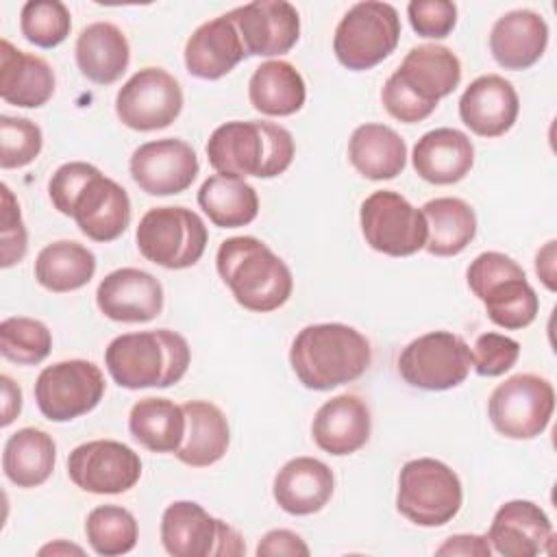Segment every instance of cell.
<instances>
[{"instance_id": "cell-47", "label": "cell", "mask_w": 557, "mask_h": 557, "mask_svg": "<svg viewBox=\"0 0 557 557\" xmlns=\"http://www.w3.org/2000/svg\"><path fill=\"white\" fill-rule=\"evenodd\" d=\"M0 383H2V426H9L22 411V389L7 374L0 376Z\"/></svg>"}, {"instance_id": "cell-23", "label": "cell", "mask_w": 557, "mask_h": 557, "mask_svg": "<svg viewBox=\"0 0 557 557\" xmlns=\"http://www.w3.org/2000/svg\"><path fill=\"white\" fill-rule=\"evenodd\" d=\"M370 409L355 394L333 396L315 411L311 422V435L318 448L335 457L357 453L370 440Z\"/></svg>"}, {"instance_id": "cell-2", "label": "cell", "mask_w": 557, "mask_h": 557, "mask_svg": "<svg viewBox=\"0 0 557 557\" xmlns=\"http://www.w3.org/2000/svg\"><path fill=\"white\" fill-rule=\"evenodd\" d=\"M372 361L366 335L342 322L309 324L292 342L289 363L307 389L326 392L359 379Z\"/></svg>"}, {"instance_id": "cell-13", "label": "cell", "mask_w": 557, "mask_h": 557, "mask_svg": "<svg viewBox=\"0 0 557 557\" xmlns=\"http://www.w3.org/2000/svg\"><path fill=\"white\" fill-rule=\"evenodd\" d=\"M366 244L389 257H409L426 244V220L405 196L392 189L372 191L359 211Z\"/></svg>"}, {"instance_id": "cell-18", "label": "cell", "mask_w": 557, "mask_h": 557, "mask_svg": "<svg viewBox=\"0 0 557 557\" xmlns=\"http://www.w3.org/2000/svg\"><path fill=\"white\" fill-rule=\"evenodd\" d=\"M231 20L246 54L276 57L289 52L300 37V15L285 0H255L233 9Z\"/></svg>"}, {"instance_id": "cell-1", "label": "cell", "mask_w": 557, "mask_h": 557, "mask_svg": "<svg viewBox=\"0 0 557 557\" xmlns=\"http://www.w3.org/2000/svg\"><path fill=\"white\" fill-rule=\"evenodd\" d=\"M48 194L54 209L74 218L81 233L94 242H113L128 228L131 198L126 189L91 163L70 161L57 168Z\"/></svg>"}, {"instance_id": "cell-48", "label": "cell", "mask_w": 557, "mask_h": 557, "mask_svg": "<svg viewBox=\"0 0 557 557\" xmlns=\"http://www.w3.org/2000/svg\"><path fill=\"white\" fill-rule=\"evenodd\" d=\"M535 272L542 278V283L555 292V242H548L535 257Z\"/></svg>"}, {"instance_id": "cell-34", "label": "cell", "mask_w": 557, "mask_h": 557, "mask_svg": "<svg viewBox=\"0 0 557 557\" xmlns=\"http://www.w3.org/2000/svg\"><path fill=\"white\" fill-rule=\"evenodd\" d=\"M54 461L57 444L41 429H20L4 444L2 470L17 487H37L46 483L54 470Z\"/></svg>"}, {"instance_id": "cell-38", "label": "cell", "mask_w": 557, "mask_h": 557, "mask_svg": "<svg viewBox=\"0 0 557 557\" xmlns=\"http://www.w3.org/2000/svg\"><path fill=\"white\" fill-rule=\"evenodd\" d=\"M85 535L89 546L104 557L126 555L137 544V520L120 505H100L87 513Z\"/></svg>"}, {"instance_id": "cell-21", "label": "cell", "mask_w": 557, "mask_h": 557, "mask_svg": "<svg viewBox=\"0 0 557 557\" xmlns=\"http://www.w3.org/2000/svg\"><path fill=\"white\" fill-rule=\"evenodd\" d=\"M553 537V522L544 509L522 498L500 505L487 531L490 544L505 557H535L548 550Z\"/></svg>"}, {"instance_id": "cell-36", "label": "cell", "mask_w": 557, "mask_h": 557, "mask_svg": "<svg viewBox=\"0 0 557 557\" xmlns=\"http://www.w3.org/2000/svg\"><path fill=\"white\" fill-rule=\"evenodd\" d=\"M96 272L94 252L72 239H59L44 246L35 259V278L41 287L65 294L85 287Z\"/></svg>"}, {"instance_id": "cell-37", "label": "cell", "mask_w": 557, "mask_h": 557, "mask_svg": "<svg viewBox=\"0 0 557 557\" xmlns=\"http://www.w3.org/2000/svg\"><path fill=\"white\" fill-rule=\"evenodd\" d=\"M185 411L170 398H141L131 407L128 431L152 453H176L185 437Z\"/></svg>"}, {"instance_id": "cell-22", "label": "cell", "mask_w": 557, "mask_h": 557, "mask_svg": "<svg viewBox=\"0 0 557 557\" xmlns=\"http://www.w3.org/2000/svg\"><path fill=\"white\" fill-rule=\"evenodd\" d=\"M520 111V100L516 87L498 76L483 74L474 78L459 98L461 122L481 137L505 135Z\"/></svg>"}, {"instance_id": "cell-26", "label": "cell", "mask_w": 557, "mask_h": 557, "mask_svg": "<svg viewBox=\"0 0 557 557\" xmlns=\"http://www.w3.org/2000/svg\"><path fill=\"white\" fill-rule=\"evenodd\" d=\"M335 479L331 468L315 457H294L274 476L272 494L276 505L292 516H311L333 496Z\"/></svg>"}, {"instance_id": "cell-35", "label": "cell", "mask_w": 557, "mask_h": 557, "mask_svg": "<svg viewBox=\"0 0 557 557\" xmlns=\"http://www.w3.org/2000/svg\"><path fill=\"white\" fill-rule=\"evenodd\" d=\"M198 205L220 228L246 226L259 213L257 189L233 174L209 176L198 189Z\"/></svg>"}, {"instance_id": "cell-17", "label": "cell", "mask_w": 557, "mask_h": 557, "mask_svg": "<svg viewBox=\"0 0 557 557\" xmlns=\"http://www.w3.org/2000/svg\"><path fill=\"white\" fill-rule=\"evenodd\" d=\"M128 170L141 191L150 196H172L185 191L194 183L200 165L187 141L165 137L135 148Z\"/></svg>"}, {"instance_id": "cell-31", "label": "cell", "mask_w": 557, "mask_h": 557, "mask_svg": "<svg viewBox=\"0 0 557 557\" xmlns=\"http://www.w3.org/2000/svg\"><path fill=\"white\" fill-rule=\"evenodd\" d=\"M352 168L370 181H389L405 170L407 144L385 124H361L348 141Z\"/></svg>"}, {"instance_id": "cell-9", "label": "cell", "mask_w": 557, "mask_h": 557, "mask_svg": "<svg viewBox=\"0 0 557 557\" xmlns=\"http://www.w3.org/2000/svg\"><path fill=\"white\" fill-rule=\"evenodd\" d=\"M139 252L168 270H185L200 261L207 248V226L185 207L148 209L135 231Z\"/></svg>"}, {"instance_id": "cell-24", "label": "cell", "mask_w": 557, "mask_h": 557, "mask_svg": "<svg viewBox=\"0 0 557 557\" xmlns=\"http://www.w3.org/2000/svg\"><path fill=\"white\" fill-rule=\"evenodd\" d=\"M183 57L191 76L218 81L246 57V48L231 15L226 13L200 24L189 35Z\"/></svg>"}, {"instance_id": "cell-39", "label": "cell", "mask_w": 557, "mask_h": 557, "mask_svg": "<svg viewBox=\"0 0 557 557\" xmlns=\"http://www.w3.org/2000/svg\"><path fill=\"white\" fill-rule=\"evenodd\" d=\"M52 350L48 326L35 318L13 315L0 322V352L17 366L41 363Z\"/></svg>"}, {"instance_id": "cell-7", "label": "cell", "mask_w": 557, "mask_h": 557, "mask_svg": "<svg viewBox=\"0 0 557 557\" xmlns=\"http://www.w3.org/2000/svg\"><path fill=\"white\" fill-rule=\"evenodd\" d=\"M463 500L457 472L440 459L420 457L403 466L398 474L396 509L418 527L450 522Z\"/></svg>"}, {"instance_id": "cell-8", "label": "cell", "mask_w": 557, "mask_h": 557, "mask_svg": "<svg viewBox=\"0 0 557 557\" xmlns=\"http://www.w3.org/2000/svg\"><path fill=\"white\" fill-rule=\"evenodd\" d=\"M400 39L398 11L387 2L352 4L339 20L333 37L337 61L355 72L370 70L387 59Z\"/></svg>"}, {"instance_id": "cell-29", "label": "cell", "mask_w": 557, "mask_h": 557, "mask_svg": "<svg viewBox=\"0 0 557 557\" xmlns=\"http://www.w3.org/2000/svg\"><path fill=\"white\" fill-rule=\"evenodd\" d=\"M185 411V437L176 448V459L191 468H207L220 461L231 442L228 420L224 411L209 400H187Z\"/></svg>"}, {"instance_id": "cell-19", "label": "cell", "mask_w": 557, "mask_h": 557, "mask_svg": "<svg viewBox=\"0 0 557 557\" xmlns=\"http://www.w3.org/2000/svg\"><path fill=\"white\" fill-rule=\"evenodd\" d=\"M96 305L115 322H150L163 309V287L146 270L120 268L100 281Z\"/></svg>"}, {"instance_id": "cell-6", "label": "cell", "mask_w": 557, "mask_h": 557, "mask_svg": "<svg viewBox=\"0 0 557 557\" xmlns=\"http://www.w3.org/2000/svg\"><path fill=\"white\" fill-rule=\"evenodd\" d=\"M466 281L470 292L485 305L487 318L503 329H524L540 311V298L522 265L505 252L487 250L474 257L466 270Z\"/></svg>"}, {"instance_id": "cell-14", "label": "cell", "mask_w": 557, "mask_h": 557, "mask_svg": "<svg viewBox=\"0 0 557 557\" xmlns=\"http://www.w3.org/2000/svg\"><path fill=\"white\" fill-rule=\"evenodd\" d=\"M104 385V376L96 363L87 359L57 361L39 372L35 400L48 420L70 422L98 407Z\"/></svg>"}, {"instance_id": "cell-25", "label": "cell", "mask_w": 557, "mask_h": 557, "mask_svg": "<svg viewBox=\"0 0 557 557\" xmlns=\"http://www.w3.org/2000/svg\"><path fill=\"white\" fill-rule=\"evenodd\" d=\"M548 44V24L531 9H513L500 15L490 33L494 61L505 70H527L540 61Z\"/></svg>"}, {"instance_id": "cell-5", "label": "cell", "mask_w": 557, "mask_h": 557, "mask_svg": "<svg viewBox=\"0 0 557 557\" xmlns=\"http://www.w3.org/2000/svg\"><path fill=\"white\" fill-rule=\"evenodd\" d=\"M189 359L187 339L170 329L124 333L104 350L111 379L126 389L170 387L185 376Z\"/></svg>"}, {"instance_id": "cell-12", "label": "cell", "mask_w": 557, "mask_h": 557, "mask_svg": "<svg viewBox=\"0 0 557 557\" xmlns=\"http://www.w3.org/2000/svg\"><path fill=\"white\" fill-rule=\"evenodd\" d=\"M161 542L174 557H235L246 553L242 535L194 500H176L165 507Z\"/></svg>"}, {"instance_id": "cell-45", "label": "cell", "mask_w": 557, "mask_h": 557, "mask_svg": "<svg viewBox=\"0 0 557 557\" xmlns=\"http://www.w3.org/2000/svg\"><path fill=\"white\" fill-rule=\"evenodd\" d=\"M309 553L311 550L305 544V540L289 529H272L257 544L259 557H268V555H289V557L302 555V557H307Z\"/></svg>"}, {"instance_id": "cell-20", "label": "cell", "mask_w": 557, "mask_h": 557, "mask_svg": "<svg viewBox=\"0 0 557 557\" xmlns=\"http://www.w3.org/2000/svg\"><path fill=\"white\" fill-rule=\"evenodd\" d=\"M418 102L435 111L437 102L453 94L461 81L457 54L437 44H422L407 52L400 67L392 74Z\"/></svg>"}, {"instance_id": "cell-28", "label": "cell", "mask_w": 557, "mask_h": 557, "mask_svg": "<svg viewBox=\"0 0 557 557\" xmlns=\"http://www.w3.org/2000/svg\"><path fill=\"white\" fill-rule=\"evenodd\" d=\"M54 94V72L46 59L17 50L9 39L0 44V96L24 109L46 104Z\"/></svg>"}, {"instance_id": "cell-44", "label": "cell", "mask_w": 557, "mask_h": 557, "mask_svg": "<svg viewBox=\"0 0 557 557\" xmlns=\"http://www.w3.org/2000/svg\"><path fill=\"white\" fill-rule=\"evenodd\" d=\"M411 28L426 39L448 37L457 24V7L448 0H413L407 4Z\"/></svg>"}, {"instance_id": "cell-46", "label": "cell", "mask_w": 557, "mask_h": 557, "mask_svg": "<svg viewBox=\"0 0 557 557\" xmlns=\"http://www.w3.org/2000/svg\"><path fill=\"white\" fill-rule=\"evenodd\" d=\"M435 553H437V555H476V557H490L492 544H490L487 535L459 533V535H450Z\"/></svg>"}, {"instance_id": "cell-49", "label": "cell", "mask_w": 557, "mask_h": 557, "mask_svg": "<svg viewBox=\"0 0 557 557\" xmlns=\"http://www.w3.org/2000/svg\"><path fill=\"white\" fill-rule=\"evenodd\" d=\"M46 553H52V555H57V553H76V555H81L83 553V548H78V546H67V544H63V542H57V544H50V546H44L41 550H39V555H46Z\"/></svg>"}, {"instance_id": "cell-4", "label": "cell", "mask_w": 557, "mask_h": 557, "mask_svg": "<svg viewBox=\"0 0 557 557\" xmlns=\"http://www.w3.org/2000/svg\"><path fill=\"white\" fill-rule=\"evenodd\" d=\"M292 133L265 120H233L220 124L207 141L209 165L218 174L272 178L283 174L294 159Z\"/></svg>"}, {"instance_id": "cell-43", "label": "cell", "mask_w": 557, "mask_h": 557, "mask_svg": "<svg viewBox=\"0 0 557 557\" xmlns=\"http://www.w3.org/2000/svg\"><path fill=\"white\" fill-rule=\"evenodd\" d=\"M0 265L11 268L26 257L28 235L22 222L20 202L7 183H2V220H0Z\"/></svg>"}, {"instance_id": "cell-42", "label": "cell", "mask_w": 557, "mask_h": 557, "mask_svg": "<svg viewBox=\"0 0 557 557\" xmlns=\"http://www.w3.org/2000/svg\"><path fill=\"white\" fill-rule=\"evenodd\" d=\"M472 368L481 376H500L511 370L520 357V344L503 333H483L472 346Z\"/></svg>"}, {"instance_id": "cell-30", "label": "cell", "mask_w": 557, "mask_h": 557, "mask_svg": "<svg viewBox=\"0 0 557 557\" xmlns=\"http://www.w3.org/2000/svg\"><path fill=\"white\" fill-rule=\"evenodd\" d=\"M74 57L85 78L96 85H111L126 72L131 48L126 35L115 24L94 22L76 37Z\"/></svg>"}, {"instance_id": "cell-11", "label": "cell", "mask_w": 557, "mask_h": 557, "mask_svg": "<svg viewBox=\"0 0 557 557\" xmlns=\"http://www.w3.org/2000/svg\"><path fill=\"white\" fill-rule=\"evenodd\" d=\"M472 368V352L463 337L431 331L409 342L398 357V374L418 389L444 392L461 385Z\"/></svg>"}, {"instance_id": "cell-10", "label": "cell", "mask_w": 557, "mask_h": 557, "mask_svg": "<svg viewBox=\"0 0 557 557\" xmlns=\"http://www.w3.org/2000/svg\"><path fill=\"white\" fill-rule=\"evenodd\" d=\"M555 389L540 374H513L496 385L487 400L492 426L509 440H533L550 422Z\"/></svg>"}, {"instance_id": "cell-3", "label": "cell", "mask_w": 557, "mask_h": 557, "mask_svg": "<svg viewBox=\"0 0 557 557\" xmlns=\"http://www.w3.org/2000/svg\"><path fill=\"white\" fill-rule=\"evenodd\" d=\"M215 268L233 298L248 311H274L289 300L294 289L287 263L252 235L224 239L215 255Z\"/></svg>"}, {"instance_id": "cell-41", "label": "cell", "mask_w": 557, "mask_h": 557, "mask_svg": "<svg viewBox=\"0 0 557 557\" xmlns=\"http://www.w3.org/2000/svg\"><path fill=\"white\" fill-rule=\"evenodd\" d=\"M41 128L28 117L0 115V168H24L41 152Z\"/></svg>"}, {"instance_id": "cell-32", "label": "cell", "mask_w": 557, "mask_h": 557, "mask_svg": "<svg viewBox=\"0 0 557 557\" xmlns=\"http://www.w3.org/2000/svg\"><path fill=\"white\" fill-rule=\"evenodd\" d=\"M248 98L250 104L263 115H294L302 109L307 98L305 78L289 61H265L248 81Z\"/></svg>"}, {"instance_id": "cell-27", "label": "cell", "mask_w": 557, "mask_h": 557, "mask_svg": "<svg viewBox=\"0 0 557 557\" xmlns=\"http://www.w3.org/2000/svg\"><path fill=\"white\" fill-rule=\"evenodd\" d=\"M411 163L426 183L453 185L472 170L474 146L466 133L442 126L424 133L416 141Z\"/></svg>"}, {"instance_id": "cell-33", "label": "cell", "mask_w": 557, "mask_h": 557, "mask_svg": "<svg viewBox=\"0 0 557 557\" xmlns=\"http://www.w3.org/2000/svg\"><path fill=\"white\" fill-rule=\"evenodd\" d=\"M420 211L426 220L424 248L435 257L459 255L476 235L474 209L461 198H433Z\"/></svg>"}, {"instance_id": "cell-40", "label": "cell", "mask_w": 557, "mask_h": 557, "mask_svg": "<svg viewBox=\"0 0 557 557\" xmlns=\"http://www.w3.org/2000/svg\"><path fill=\"white\" fill-rule=\"evenodd\" d=\"M72 17L59 0H28L20 13V30L39 48H54L70 35Z\"/></svg>"}, {"instance_id": "cell-15", "label": "cell", "mask_w": 557, "mask_h": 557, "mask_svg": "<svg viewBox=\"0 0 557 557\" xmlns=\"http://www.w3.org/2000/svg\"><path fill=\"white\" fill-rule=\"evenodd\" d=\"M183 109V89L163 67H141L115 96L120 122L133 131L170 126Z\"/></svg>"}, {"instance_id": "cell-16", "label": "cell", "mask_w": 557, "mask_h": 557, "mask_svg": "<svg viewBox=\"0 0 557 557\" xmlns=\"http://www.w3.org/2000/svg\"><path fill=\"white\" fill-rule=\"evenodd\" d=\"M67 474L89 494H122L139 481L141 459L117 440H91L70 453Z\"/></svg>"}]
</instances>
